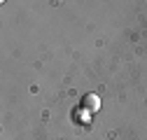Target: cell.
<instances>
[{"instance_id": "cell-2", "label": "cell", "mask_w": 147, "mask_h": 140, "mask_svg": "<svg viewBox=\"0 0 147 140\" xmlns=\"http://www.w3.org/2000/svg\"><path fill=\"white\" fill-rule=\"evenodd\" d=\"M75 121H77V124H86V121H89L86 110H77V112H75Z\"/></svg>"}, {"instance_id": "cell-1", "label": "cell", "mask_w": 147, "mask_h": 140, "mask_svg": "<svg viewBox=\"0 0 147 140\" xmlns=\"http://www.w3.org/2000/svg\"><path fill=\"white\" fill-rule=\"evenodd\" d=\"M82 110H86L89 114H91V112H98V110H100V98H98L96 94H86V96L82 98Z\"/></svg>"}]
</instances>
